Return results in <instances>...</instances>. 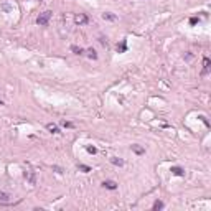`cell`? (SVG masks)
I'll return each instance as SVG.
<instances>
[{"mask_svg":"<svg viewBox=\"0 0 211 211\" xmlns=\"http://www.w3.org/2000/svg\"><path fill=\"white\" fill-rule=\"evenodd\" d=\"M117 51H119V53L127 51V41H125V40H122V41H120V43L117 45Z\"/></svg>","mask_w":211,"mask_h":211,"instance_id":"cell-11","label":"cell"},{"mask_svg":"<svg viewBox=\"0 0 211 211\" xmlns=\"http://www.w3.org/2000/svg\"><path fill=\"white\" fill-rule=\"evenodd\" d=\"M102 18L107 20V22H116V20H117V17H116L114 13H111V12H106V13H102Z\"/></svg>","mask_w":211,"mask_h":211,"instance_id":"cell-8","label":"cell"},{"mask_svg":"<svg viewBox=\"0 0 211 211\" xmlns=\"http://www.w3.org/2000/svg\"><path fill=\"white\" fill-rule=\"evenodd\" d=\"M170 171L173 173V175H177V177H183L185 175V170L181 168V167H171Z\"/></svg>","mask_w":211,"mask_h":211,"instance_id":"cell-6","label":"cell"},{"mask_svg":"<svg viewBox=\"0 0 211 211\" xmlns=\"http://www.w3.org/2000/svg\"><path fill=\"white\" fill-rule=\"evenodd\" d=\"M2 104H3V101H0V106H2Z\"/></svg>","mask_w":211,"mask_h":211,"instance_id":"cell-22","label":"cell"},{"mask_svg":"<svg viewBox=\"0 0 211 211\" xmlns=\"http://www.w3.org/2000/svg\"><path fill=\"white\" fill-rule=\"evenodd\" d=\"M0 200H2V201H8V200H10V196H8L7 193H0Z\"/></svg>","mask_w":211,"mask_h":211,"instance_id":"cell-18","label":"cell"},{"mask_svg":"<svg viewBox=\"0 0 211 211\" xmlns=\"http://www.w3.org/2000/svg\"><path fill=\"white\" fill-rule=\"evenodd\" d=\"M86 150L89 152V153H92V155H94V153H97V149H96V147H92V145H89V147H86Z\"/></svg>","mask_w":211,"mask_h":211,"instance_id":"cell-17","label":"cell"},{"mask_svg":"<svg viewBox=\"0 0 211 211\" xmlns=\"http://www.w3.org/2000/svg\"><path fill=\"white\" fill-rule=\"evenodd\" d=\"M25 178L30 181L32 185H35L36 183V177H35V171L33 170H28V171H25Z\"/></svg>","mask_w":211,"mask_h":211,"instance_id":"cell-4","label":"cell"},{"mask_svg":"<svg viewBox=\"0 0 211 211\" xmlns=\"http://www.w3.org/2000/svg\"><path fill=\"white\" fill-rule=\"evenodd\" d=\"M61 125H63V127H66V129H73V127H74V124H73V122H66V120H63V122H61Z\"/></svg>","mask_w":211,"mask_h":211,"instance_id":"cell-16","label":"cell"},{"mask_svg":"<svg viewBox=\"0 0 211 211\" xmlns=\"http://www.w3.org/2000/svg\"><path fill=\"white\" fill-rule=\"evenodd\" d=\"M51 15H53L51 10H45L43 13H40V15H38V18H36V23H38V25H41V26L48 25V22H50V18H51Z\"/></svg>","mask_w":211,"mask_h":211,"instance_id":"cell-1","label":"cell"},{"mask_svg":"<svg viewBox=\"0 0 211 211\" xmlns=\"http://www.w3.org/2000/svg\"><path fill=\"white\" fill-rule=\"evenodd\" d=\"M53 170H56V171H58V173H63V170H61L59 167H53Z\"/></svg>","mask_w":211,"mask_h":211,"instance_id":"cell-21","label":"cell"},{"mask_svg":"<svg viewBox=\"0 0 211 211\" xmlns=\"http://www.w3.org/2000/svg\"><path fill=\"white\" fill-rule=\"evenodd\" d=\"M130 149H132V152H134V153H137V155H144V153H145V149H144V147H140V145H137V144H134Z\"/></svg>","mask_w":211,"mask_h":211,"instance_id":"cell-7","label":"cell"},{"mask_svg":"<svg viewBox=\"0 0 211 211\" xmlns=\"http://www.w3.org/2000/svg\"><path fill=\"white\" fill-rule=\"evenodd\" d=\"M46 129H48V132H51V134H59V129L56 124H46Z\"/></svg>","mask_w":211,"mask_h":211,"instance_id":"cell-9","label":"cell"},{"mask_svg":"<svg viewBox=\"0 0 211 211\" xmlns=\"http://www.w3.org/2000/svg\"><path fill=\"white\" fill-rule=\"evenodd\" d=\"M71 51L74 53V54H84V50H83L81 46H76V45L71 46Z\"/></svg>","mask_w":211,"mask_h":211,"instance_id":"cell-12","label":"cell"},{"mask_svg":"<svg viewBox=\"0 0 211 211\" xmlns=\"http://www.w3.org/2000/svg\"><path fill=\"white\" fill-rule=\"evenodd\" d=\"M87 56H89L91 59H97V53L94 51L92 48H89V50H87Z\"/></svg>","mask_w":211,"mask_h":211,"instance_id":"cell-15","label":"cell"},{"mask_svg":"<svg viewBox=\"0 0 211 211\" xmlns=\"http://www.w3.org/2000/svg\"><path fill=\"white\" fill-rule=\"evenodd\" d=\"M111 163L117 165V167H122V165H124V160H120V158H117V157H112L111 158Z\"/></svg>","mask_w":211,"mask_h":211,"instance_id":"cell-14","label":"cell"},{"mask_svg":"<svg viewBox=\"0 0 211 211\" xmlns=\"http://www.w3.org/2000/svg\"><path fill=\"white\" fill-rule=\"evenodd\" d=\"M163 201H160V200H157L155 203H153V206H152V210L153 211H160V210H163Z\"/></svg>","mask_w":211,"mask_h":211,"instance_id":"cell-10","label":"cell"},{"mask_svg":"<svg viewBox=\"0 0 211 211\" xmlns=\"http://www.w3.org/2000/svg\"><path fill=\"white\" fill-rule=\"evenodd\" d=\"M198 22H200V18H196V17H191V18H190V25H196Z\"/></svg>","mask_w":211,"mask_h":211,"instance_id":"cell-19","label":"cell"},{"mask_svg":"<svg viewBox=\"0 0 211 211\" xmlns=\"http://www.w3.org/2000/svg\"><path fill=\"white\" fill-rule=\"evenodd\" d=\"M78 168H79V171H83V173H89V171H91V167H87V165H83V163H79Z\"/></svg>","mask_w":211,"mask_h":211,"instance_id":"cell-13","label":"cell"},{"mask_svg":"<svg viewBox=\"0 0 211 211\" xmlns=\"http://www.w3.org/2000/svg\"><path fill=\"white\" fill-rule=\"evenodd\" d=\"M102 186L107 188V190H117V183L112 181V180H106V181H102Z\"/></svg>","mask_w":211,"mask_h":211,"instance_id":"cell-5","label":"cell"},{"mask_svg":"<svg viewBox=\"0 0 211 211\" xmlns=\"http://www.w3.org/2000/svg\"><path fill=\"white\" fill-rule=\"evenodd\" d=\"M210 66H211L210 58H206V56H204V58H203V71H201V74H203V76H206V74H208V71H210Z\"/></svg>","mask_w":211,"mask_h":211,"instance_id":"cell-3","label":"cell"},{"mask_svg":"<svg viewBox=\"0 0 211 211\" xmlns=\"http://www.w3.org/2000/svg\"><path fill=\"white\" fill-rule=\"evenodd\" d=\"M99 41H101V45H107V38H104V36H101Z\"/></svg>","mask_w":211,"mask_h":211,"instance_id":"cell-20","label":"cell"},{"mask_svg":"<svg viewBox=\"0 0 211 211\" xmlns=\"http://www.w3.org/2000/svg\"><path fill=\"white\" fill-rule=\"evenodd\" d=\"M74 23L76 25H86V23H89V17L86 15V13H76L74 15Z\"/></svg>","mask_w":211,"mask_h":211,"instance_id":"cell-2","label":"cell"}]
</instances>
